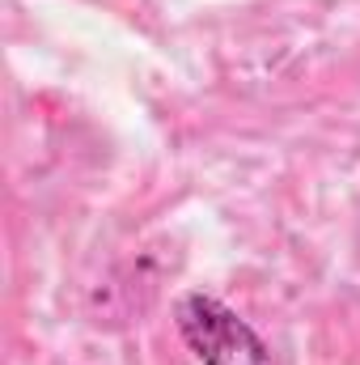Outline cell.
<instances>
[{
  "mask_svg": "<svg viewBox=\"0 0 360 365\" xmlns=\"http://www.w3.org/2000/svg\"><path fill=\"white\" fill-rule=\"evenodd\" d=\"M179 331L203 365H271L255 327L216 297L186 293L179 302Z\"/></svg>",
  "mask_w": 360,
  "mask_h": 365,
  "instance_id": "1",
  "label": "cell"
}]
</instances>
